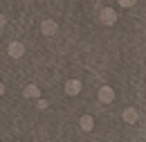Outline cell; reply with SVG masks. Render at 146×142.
I'll use <instances>...</instances> for the list:
<instances>
[{"label": "cell", "mask_w": 146, "mask_h": 142, "mask_svg": "<svg viewBox=\"0 0 146 142\" xmlns=\"http://www.w3.org/2000/svg\"><path fill=\"white\" fill-rule=\"evenodd\" d=\"M112 99H115V90L110 88V86H101V88H99V102L110 104Z\"/></svg>", "instance_id": "obj_1"}, {"label": "cell", "mask_w": 146, "mask_h": 142, "mask_svg": "<svg viewBox=\"0 0 146 142\" xmlns=\"http://www.w3.org/2000/svg\"><path fill=\"white\" fill-rule=\"evenodd\" d=\"M101 23L104 25H112L115 20H117V14H115V9H110V7H106V9H101Z\"/></svg>", "instance_id": "obj_2"}, {"label": "cell", "mask_w": 146, "mask_h": 142, "mask_svg": "<svg viewBox=\"0 0 146 142\" xmlns=\"http://www.w3.org/2000/svg\"><path fill=\"white\" fill-rule=\"evenodd\" d=\"M40 32L45 36H54L58 32V25H56L54 20H43V25H40Z\"/></svg>", "instance_id": "obj_3"}, {"label": "cell", "mask_w": 146, "mask_h": 142, "mask_svg": "<svg viewBox=\"0 0 146 142\" xmlns=\"http://www.w3.org/2000/svg\"><path fill=\"white\" fill-rule=\"evenodd\" d=\"M9 54H11L14 59H20V56L25 54V45L18 43V41H11V43H9Z\"/></svg>", "instance_id": "obj_4"}, {"label": "cell", "mask_w": 146, "mask_h": 142, "mask_svg": "<svg viewBox=\"0 0 146 142\" xmlns=\"http://www.w3.org/2000/svg\"><path fill=\"white\" fill-rule=\"evenodd\" d=\"M65 92H68V95H79V92H81V81H79V79H70V81H68V84H65Z\"/></svg>", "instance_id": "obj_5"}, {"label": "cell", "mask_w": 146, "mask_h": 142, "mask_svg": "<svg viewBox=\"0 0 146 142\" xmlns=\"http://www.w3.org/2000/svg\"><path fill=\"white\" fill-rule=\"evenodd\" d=\"M137 117H139V115H137V111H135V108H126V111H124V120H126L128 124H135V122H137Z\"/></svg>", "instance_id": "obj_6"}, {"label": "cell", "mask_w": 146, "mask_h": 142, "mask_svg": "<svg viewBox=\"0 0 146 142\" xmlns=\"http://www.w3.org/2000/svg\"><path fill=\"white\" fill-rule=\"evenodd\" d=\"M40 95V90H38V86H34V84H29V86H25V97L27 99H34V97H38Z\"/></svg>", "instance_id": "obj_7"}, {"label": "cell", "mask_w": 146, "mask_h": 142, "mask_svg": "<svg viewBox=\"0 0 146 142\" xmlns=\"http://www.w3.org/2000/svg\"><path fill=\"white\" fill-rule=\"evenodd\" d=\"M92 126H94V120H92L90 115H83L81 117V129L83 131H92Z\"/></svg>", "instance_id": "obj_8"}, {"label": "cell", "mask_w": 146, "mask_h": 142, "mask_svg": "<svg viewBox=\"0 0 146 142\" xmlns=\"http://www.w3.org/2000/svg\"><path fill=\"white\" fill-rule=\"evenodd\" d=\"M117 2H119L121 7H133V5L137 2V0H117Z\"/></svg>", "instance_id": "obj_9"}, {"label": "cell", "mask_w": 146, "mask_h": 142, "mask_svg": "<svg viewBox=\"0 0 146 142\" xmlns=\"http://www.w3.org/2000/svg\"><path fill=\"white\" fill-rule=\"evenodd\" d=\"M36 106L43 111V108H47V102H45V99H38V104H36Z\"/></svg>", "instance_id": "obj_10"}, {"label": "cell", "mask_w": 146, "mask_h": 142, "mask_svg": "<svg viewBox=\"0 0 146 142\" xmlns=\"http://www.w3.org/2000/svg\"><path fill=\"white\" fill-rule=\"evenodd\" d=\"M2 25H5V16L0 14V27H2Z\"/></svg>", "instance_id": "obj_11"}, {"label": "cell", "mask_w": 146, "mask_h": 142, "mask_svg": "<svg viewBox=\"0 0 146 142\" xmlns=\"http://www.w3.org/2000/svg\"><path fill=\"white\" fill-rule=\"evenodd\" d=\"M2 92H5V84H0V95H2Z\"/></svg>", "instance_id": "obj_12"}]
</instances>
